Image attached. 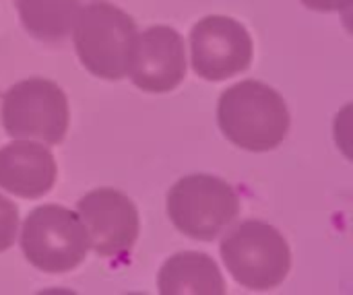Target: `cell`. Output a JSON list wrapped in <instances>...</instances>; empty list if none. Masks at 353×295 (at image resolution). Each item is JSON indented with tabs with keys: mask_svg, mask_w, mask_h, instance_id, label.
Instances as JSON below:
<instances>
[{
	"mask_svg": "<svg viewBox=\"0 0 353 295\" xmlns=\"http://www.w3.org/2000/svg\"><path fill=\"white\" fill-rule=\"evenodd\" d=\"M217 124L236 147L265 153L283 143L290 130V112L273 87L246 79L221 93L217 101Z\"/></svg>",
	"mask_w": 353,
	"mask_h": 295,
	"instance_id": "1",
	"label": "cell"
},
{
	"mask_svg": "<svg viewBox=\"0 0 353 295\" xmlns=\"http://www.w3.org/2000/svg\"><path fill=\"white\" fill-rule=\"evenodd\" d=\"M74 50L81 64L95 77L118 81L128 74L137 23L134 19L105 0H93L83 6L72 27Z\"/></svg>",
	"mask_w": 353,
	"mask_h": 295,
	"instance_id": "2",
	"label": "cell"
},
{
	"mask_svg": "<svg viewBox=\"0 0 353 295\" xmlns=\"http://www.w3.org/2000/svg\"><path fill=\"white\" fill-rule=\"evenodd\" d=\"M240 213V196L225 180L209 174L180 178L168 192V215L176 230L192 240L211 242Z\"/></svg>",
	"mask_w": 353,
	"mask_h": 295,
	"instance_id": "3",
	"label": "cell"
},
{
	"mask_svg": "<svg viewBox=\"0 0 353 295\" xmlns=\"http://www.w3.org/2000/svg\"><path fill=\"white\" fill-rule=\"evenodd\" d=\"M221 258L232 277L246 289H273L292 269V252L285 238L265 221H244L221 242Z\"/></svg>",
	"mask_w": 353,
	"mask_h": 295,
	"instance_id": "4",
	"label": "cell"
},
{
	"mask_svg": "<svg viewBox=\"0 0 353 295\" xmlns=\"http://www.w3.org/2000/svg\"><path fill=\"white\" fill-rule=\"evenodd\" d=\"M0 118L6 134L14 139H37L58 145L68 132L70 110L64 91L54 81L31 77L4 93Z\"/></svg>",
	"mask_w": 353,
	"mask_h": 295,
	"instance_id": "5",
	"label": "cell"
},
{
	"mask_svg": "<svg viewBox=\"0 0 353 295\" xmlns=\"http://www.w3.org/2000/svg\"><path fill=\"white\" fill-rule=\"evenodd\" d=\"M21 250L27 263L43 273H68L85 261L89 240L77 213L58 205H43L27 215Z\"/></svg>",
	"mask_w": 353,
	"mask_h": 295,
	"instance_id": "6",
	"label": "cell"
},
{
	"mask_svg": "<svg viewBox=\"0 0 353 295\" xmlns=\"http://www.w3.org/2000/svg\"><path fill=\"white\" fill-rule=\"evenodd\" d=\"M192 68L205 81H223L252 62V37L248 29L232 17L209 14L190 33Z\"/></svg>",
	"mask_w": 353,
	"mask_h": 295,
	"instance_id": "7",
	"label": "cell"
},
{
	"mask_svg": "<svg viewBox=\"0 0 353 295\" xmlns=\"http://www.w3.org/2000/svg\"><path fill=\"white\" fill-rule=\"evenodd\" d=\"M77 215L85 225L89 248L103 258L126 256L139 238L141 221L134 203L116 188H97L77 205Z\"/></svg>",
	"mask_w": 353,
	"mask_h": 295,
	"instance_id": "8",
	"label": "cell"
},
{
	"mask_svg": "<svg viewBox=\"0 0 353 295\" xmlns=\"http://www.w3.org/2000/svg\"><path fill=\"white\" fill-rule=\"evenodd\" d=\"M128 74L147 93L174 91L186 74L182 35L168 25H155L137 35Z\"/></svg>",
	"mask_w": 353,
	"mask_h": 295,
	"instance_id": "9",
	"label": "cell"
},
{
	"mask_svg": "<svg viewBox=\"0 0 353 295\" xmlns=\"http://www.w3.org/2000/svg\"><path fill=\"white\" fill-rule=\"evenodd\" d=\"M58 167L50 149L31 141L0 147V188L21 199H39L56 184Z\"/></svg>",
	"mask_w": 353,
	"mask_h": 295,
	"instance_id": "10",
	"label": "cell"
},
{
	"mask_svg": "<svg viewBox=\"0 0 353 295\" xmlns=\"http://www.w3.org/2000/svg\"><path fill=\"white\" fill-rule=\"evenodd\" d=\"M161 295H223L225 281L217 263L203 252H178L159 271Z\"/></svg>",
	"mask_w": 353,
	"mask_h": 295,
	"instance_id": "11",
	"label": "cell"
},
{
	"mask_svg": "<svg viewBox=\"0 0 353 295\" xmlns=\"http://www.w3.org/2000/svg\"><path fill=\"white\" fill-rule=\"evenodd\" d=\"M87 0H14L21 25L41 41H62L70 35L74 21Z\"/></svg>",
	"mask_w": 353,
	"mask_h": 295,
	"instance_id": "12",
	"label": "cell"
},
{
	"mask_svg": "<svg viewBox=\"0 0 353 295\" xmlns=\"http://www.w3.org/2000/svg\"><path fill=\"white\" fill-rule=\"evenodd\" d=\"M19 230V209L12 201L0 194V252L14 244Z\"/></svg>",
	"mask_w": 353,
	"mask_h": 295,
	"instance_id": "13",
	"label": "cell"
},
{
	"mask_svg": "<svg viewBox=\"0 0 353 295\" xmlns=\"http://www.w3.org/2000/svg\"><path fill=\"white\" fill-rule=\"evenodd\" d=\"M304 6L321 12H333V10H343L352 4V0H302Z\"/></svg>",
	"mask_w": 353,
	"mask_h": 295,
	"instance_id": "14",
	"label": "cell"
}]
</instances>
